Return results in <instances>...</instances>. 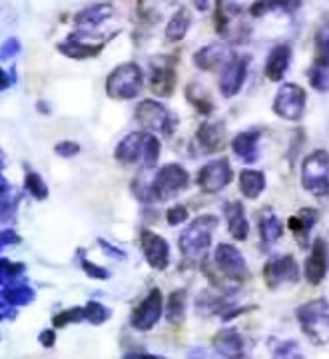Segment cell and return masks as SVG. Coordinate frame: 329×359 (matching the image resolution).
<instances>
[{"mask_svg":"<svg viewBox=\"0 0 329 359\" xmlns=\"http://www.w3.org/2000/svg\"><path fill=\"white\" fill-rule=\"evenodd\" d=\"M200 264L210 285L222 292H231L234 287H240L241 283L248 282L252 276L246 256L241 254L238 245L229 244V242L215 245L212 259H208L206 256Z\"/></svg>","mask_w":329,"mask_h":359,"instance_id":"cell-1","label":"cell"},{"mask_svg":"<svg viewBox=\"0 0 329 359\" xmlns=\"http://www.w3.org/2000/svg\"><path fill=\"white\" fill-rule=\"evenodd\" d=\"M160 154H162V144L158 134L148 130H136L118 142L114 160L122 166L154 168L160 160Z\"/></svg>","mask_w":329,"mask_h":359,"instance_id":"cell-2","label":"cell"},{"mask_svg":"<svg viewBox=\"0 0 329 359\" xmlns=\"http://www.w3.org/2000/svg\"><path fill=\"white\" fill-rule=\"evenodd\" d=\"M217 226H220V219L214 214H202L192 219L177 238V250L184 259L202 262L212 248Z\"/></svg>","mask_w":329,"mask_h":359,"instance_id":"cell-3","label":"cell"},{"mask_svg":"<svg viewBox=\"0 0 329 359\" xmlns=\"http://www.w3.org/2000/svg\"><path fill=\"white\" fill-rule=\"evenodd\" d=\"M214 28L217 36L228 44H246L252 32L243 8L236 0H215Z\"/></svg>","mask_w":329,"mask_h":359,"instance_id":"cell-4","label":"cell"},{"mask_svg":"<svg viewBox=\"0 0 329 359\" xmlns=\"http://www.w3.org/2000/svg\"><path fill=\"white\" fill-rule=\"evenodd\" d=\"M295 320L304 335L314 346L329 344V302L325 297L311 299L295 309Z\"/></svg>","mask_w":329,"mask_h":359,"instance_id":"cell-5","label":"cell"},{"mask_svg":"<svg viewBox=\"0 0 329 359\" xmlns=\"http://www.w3.org/2000/svg\"><path fill=\"white\" fill-rule=\"evenodd\" d=\"M118 32H110V30H84L78 28L72 34H68V39L56 44V48L66 58L72 60H88V58H96L104 46L108 44V40H112Z\"/></svg>","mask_w":329,"mask_h":359,"instance_id":"cell-6","label":"cell"},{"mask_svg":"<svg viewBox=\"0 0 329 359\" xmlns=\"http://www.w3.org/2000/svg\"><path fill=\"white\" fill-rule=\"evenodd\" d=\"M190 186V172L182 164L170 162L152 172L150 180V200L152 204L170 202Z\"/></svg>","mask_w":329,"mask_h":359,"instance_id":"cell-7","label":"cell"},{"mask_svg":"<svg viewBox=\"0 0 329 359\" xmlns=\"http://www.w3.org/2000/svg\"><path fill=\"white\" fill-rule=\"evenodd\" d=\"M144 88V70L136 62L118 65L106 78V94L112 100H134Z\"/></svg>","mask_w":329,"mask_h":359,"instance_id":"cell-8","label":"cell"},{"mask_svg":"<svg viewBox=\"0 0 329 359\" xmlns=\"http://www.w3.org/2000/svg\"><path fill=\"white\" fill-rule=\"evenodd\" d=\"M134 120L142 130H148L154 134L172 136L176 130L177 118L160 100L144 98L134 108Z\"/></svg>","mask_w":329,"mask_h":359,"instance_id":"cell-9","label":"cell"},{"mask_svg":"<svg viewBox=\"0 0 329 359\" xmlns=\"http://www.w3.org/2000/svg\"><path fill=\"white\" fill-rule=\"evenodd\" d=\"M302 188L314 198H325L329 194V152L314 150L302 162Z\"/></svg>","mask_w":329,"mask_h":359,"instance_id":"cell-10","label":"cell"},{"mask_svg":"<svg viewBox=\"0 0 329 359\" xmlns=\"http://www.w3.org/2000/svg\"><path fill=\"white\" fill-rule=\"evenodd\" d=\"M305 106H307V92L304 86L295 82H283L276 92L271 110L286 122H300L305 114Z\"/></svg>","mask_w":329,"mask_h":359,"instance_id":"cell-11","label":"cell"},{"mask_svg":"<svg viewBox=\"0 0 329 359\" xmlns=\"http://www.w3.org/2000/svg\"><path fill=\"white\" fill-rule=\"evenodd\" d=\"M177 84L176 58L170 54L154 56L148 60V86L156 96L170 98Z\"/></svg>","mask_w":329,"mask_h":359,"instance_id":"cell-12","label":"cell"},{"mask_svg":"<svg viewBox=\"0 0 329 359\" xmlns=\"http://www.w3.org/2000/svg\"><path fill=\"white\" fill-rule=\"evenodd\" d=\"M262 276H264L267 290H281V287H290L300 282L302 269L295 257L291 254H283V256L269 257Z\"/></svg>","mask_w":329,"mask_h":359,"instance_id":"cell-13","label":"cell"},{"mask_svg":"<svg viewBox=\"0 0 329 359\" xmlns=\"http://www.w3.org/2000/svg\"><path fill=\"white\" fill-rule=\"evenodd\" d=\"M166 313V302L164 294L160 287H152L148 295L140 302L138 306L134 308L132 316H130V325L136 330V332H150L154 330L162 316Z\"/></svg>","mask_w":329,"mask_h":359,"instance_id":"cell-14","label":"cell"},{"mask_svg":"<svg viewBox=\"0 0 329 359\" xmlns=\"http://www.w3.org/2000/svg\"><path fill=\"white\" fill-rule=\"evenodd\" d=\"M231 180H234V170H231L229 160L228 158H217V160H212V162L203 164L198 170L196 184H198V188L203 194L214 196V194L224 192L231 184Z\"/></svg>","mask_w":329,"mask_h":359,"instance_id":"cell-15","label":"cell"},{"mask_svg":"<svg viewBox=\"0 0 329 359\" xmlns=\"http://www.w3.org/2000/svg\"><path fill=\"white\" fill-rule=\"evenodd\" d=\"M250 54H234L228 60V65L220 70V80H217V88L222 92L224 98H234L238 96L248 80L250 72Z\"/></svg>","mask_w":329,"mask_h":359,"instance_id":"cell-16","label":"cell"},{"mask_svg":"<svg viewBox=\"0 0 329 359\" xmlns=\"http://www.w3.org/2000/svg\"><path fill=\"white\" fill-rule=\"evenodd\" d=\"M140 248L146 264L156 271H166L170 266V244L164 236L154 230L140 231Z\"/></svg>","mask_w":329,"mask_h":359,"instance_id":"cell-17","label":"cell"},{"mask_svg":"<svg viewBox=\"0 0 329 359\" xmlns=\"http://www.w3.org/2000/svg\"><path fill=\"white\" fill-rule=\"evenodd\" d=\"M329 273V242L325 238H316L309 245V256L305 257L304 278L309 285H319Z\"/></svg>","mask_w":329,"mask_h":359,"instance_id":"cell-18","label":"cell"},{"mask_svg":"<svg viewBox=\"0 0 329 359\" xmlns=\"http://www.w3.org/2000/svg\"><path fill=\"white\" fill-rule=\"evenodd\" d=\"M231 56H234V52L228 46V42H210V44H203L194 52L192 60H194V66L198 70L214 72V70H222L228 65Z\"/></svg>","mask_w":329,"mask_h":359,"instance_id":"cell-19","label":"cell"},{"mask_svg":"<svg viewBox=\"0 0 329 359\" xmlns=\"http://www.w3.org/2000/svg\"><path fill=\"white\" fill-rule=\"evenodd\" d=\"M116 16H118V11L112 2H94L76 13L74 25L84 30H106V25L112 22Z\"/></svg>","mask_w":329,"mask_h":359,"instance_id":"cell-20","label":"cell"},{"mask_svg":"<svg viewBox=\"0 0 329 359\" xmlns=\"http://www.w3.org/2000/svg\"><path fill=\"white\" fill-rule=\"evenodd\" d=\"M212 349H214L217 358L241 359L248 355V341H246V337L238 330L226 327V330H220L214 335Z\"/></svg>","mask_w":329,"mask_h":359,"instance_id":"cell-21","label":"cell"},{"mask_svg":"<svg viewBox=\"0 0 329 359\" xmlns=\"http://www.w3.org/2000/svg\"><path fill=\"white\" fill-rule=\"evenodd\" d=\"M226 126L222 122H212V120H206L202 122L198 130H196V148L202 152V154H217L224 150L226 146Z\"/></svg>","mask_w":329,"mask_h":359,"instance_id":"cell-22","label":"cell"},{"mask_svg":"<svg viewBox=\"0 0 329 359\" xmlns=\"http://www.w3.org/2000/svg\"><path fill=\"white\" fill-rule=\"evenodd\" d=\"M291 58H293L291 44H288V42L276 44L271 50L267 52L266 66H264V74H266L267 80L274 84H279L286 78V74L290 72Z\"/></svg>","mask_w":329,"mask_h":359,"instance_id":"cell-23","label":"cell"},{"mask_svg":"<svg viewBox=\"0 0 329 359\" xmlns=\"http://www.w3.org/2000/svg\"><path fill=\"white\" fill-rule=\"evenodd\" d=\"M319 219V210L314 205H304L300 208L293 216L288 219V230L293 233L300 248H309V238Z\"/></svg>","mask_w":329,"mask_h":359,"instance_id":"cell-24","label":"cell"},{"mask_svg":"<svg viewBox=\"0 0 329 359\" xmlns=\"http://www.w3.org/2000/svg\"><path fill=\"white\" fill-rule=\"evenodd\" d=\"M260 140H262V130H243L234 136V140L229 142V148L241 164L250 166L260 160Z\"/></svg>","mask_w":329,"mask_h":359,"instance_id":"cell-25","label":"cell"},{"mask_svg":"<svg viewBox=\"0 0 329 359\" xmlns=\"http://www.w3.org/2000/svg\"><path fill=\"white\" fill-rule=\"evenodd\" d=\"M231 304H236L231 297V292H222L217 287H212V290H203L202 294H198L194 308L203 318H212V316H222Z\"/></svg>","mask_w":329,"mask_h":359,"instance_id":"cell-26","label":"cell"},{"mask_svg":"<svg viewBox=\"0 0 329 359\" xmlns=\"http://www.w3.org/2000/svg\"><path fill=\"white\" fill-rule=\"evenodd\" d=\"M138 16L148 25L170 20L182 8L180 0H138Z\"/></svg>","mask_w":329,"mask_h":359,"instance_id":"cell-27","label":"cell"},{"mask_svg":"<svg viewBox=\"0 0 329 359\" xmlns=\"http://www.w3.org/2000/svg\"><path fill=\"white\" fill-rule=\"evenodd\" d=\"M224 218L228 224V233L236 242H246L250 236V219L246 214V208L238 200H229L222 205Z\"/></svg>","mask_w":329,"mask_h":359,"instance_id":"cell-28","label":"cell"},{"mask_svg":"<svg viewBox=\"0 0 329 359\" xmlns=\"http://www.w3.org/2000/svg\"><path fill=\"white\" fill-rule=\"evenodd\" d=\"M257 231H260L262 244L266 245V248L278 244L279 240H281V236H283V231H286L283 222L279 219L278 214L269 205L257 214Z\"/></svg>","mask_w":329,"mask_h":359,"instance_id":"cell-29","label":"cell"},{"mask_svg":"<svg viewBox=\"0 0 329 359\" xmlns=\"http://www.w3.org/2000/svg\"><path fill=\"white\" fill-rule=\"evenodd\" d=\"M238 186H240V192L246 200H257L266 192V174L255 168H243L238 176Z\"/></svg>","mask_w":329,"mask_h":359,"instance_id":"cell-30","label":"cell"},{"mask_svg":"<svg viewBox=\"0 0 329 359\" xmlns=\"http://www.w3.org/2000/svg\"><path fill=\"white\" fill-rule=\"evenodd\" d=\"M0 297H2V302L11 304L14 308H25V306H30L36 299V290L30 287L22 280V282L0 285Z\"/></svg>","mask_w":329,"mask_h":359,"instance_id":"cell-31","label":"cell"},{"mask_svg":"<svg viewBox=\"0 0 329 359\" xmlns=\"http://www.w3.org/2000/svg\"><path fill=\"white\" fill-rule=\"evenodd\" d=\"M302 6V0H253L250 6L252 18H264L269 13H295Z\"/></svg>","mask_w":329,"mask_h":359,"instance_id":"cell-32","label":"cell"},{"mask_svg":"<svg viewBox=\"0 0 329 359\" xmlns=\"http://www.w3.org/2000/svg\"><path fill=\"white\" fill-rule=\"evenodd\" d=\"M192 26V14L190 11L186 8V6H182L180 11H177L170 20H168V25H166V32L164 36L168 42H182V40L186 39V34H188V30H190Z\"/></svg>","mask_w":329,"mask_h":359,"instance_id":"cell-33","label":"cell"},{"mask_svg":"<svg viewBox=\"0 0 329 359\" xmlns=\"http://www.w3.org/2000/svg\"><path fill=\"white\" fill-rule=\"evenodd\" d=\"M186 100L190 104L192 108L202 116H210L214 112V100H212V94L208 90L203 88L202 84H196V82H190L186 86Z\"/></svg>","mask_w":329,"mask_h":359,"instance_id":"cell-34","label":"cell"},{"mask_svg":"<svg viewBox=\"0 0 329 359\" xmlns=\"http://www.w3.org/2000/svg\"><path fill=\"white\" fill-rule=\"evenodd\" d=\"M186 311H188V292L174 290L166 302V320L170 323H184Z\"/></svg>","mask_w":329,"mask_h":359,"instance_id":"cell-35","label":"cell"},{"mask_svg":"<svg viewBox=\"0 0 329 359\" xmlns=\"http://www.w3.org/2000/svg\"><path fill=\"white\" fill-rule=\"evenodd\" d=\"M25 190L36 202H44V200H48V196H51V190H48V184L44 182V178L40 176L39 172H34V170H28L25 176Z\"/></svg>","mask_w":329,"mask_h":359,"instance_id":"cell-36","label":"cell"},{"mask_svg":"<svg viewBox=\"0 0 329 359\" xmlns=\"http://www.w3.org/2000/svg\"><path fill=\"white\" fill-rule=\"evenodd\" d=\"M26 264L22 262H11L8 257H2L0 262V285H8L25 280Z\"/></svg>","mask_w":329,"mask_h":359,"instance_id":"cell-37","label":"cell"},{"mask_svg":"<svg viewBox=\"0 0 329 359\" xmlns=\"http://www.w3.org/2000/svg\"><path fill=\"white\" fill-rule=\"evenodd\" d=\"M314 44H316V60H314V65L329 66V22L317 28Z\"/></svg>","mask_w":329,"mask_h":359,"instance_id":"cell-38","label":"cell"},{"mask_svg":"<svg viewBox=\"0 0 329 359\" xmlns=\"http://www.w3.org/2000/svg\"><path fill=\"white\" fill-rule=\"evenodd\" d=\"M18 202H20V196L13 194L8 180L2 176V190H0V216H2L4 222L11 218L14 212H16V205H18Z\"/></svg>","mask_w":329,"mask_h":359,"instance_id":"cell-39","label":"cell"},{"mask_svg":"<svg viewBox=\"0 0 329 359\" xmlns=\"http://www.w3.org/2000/svg\"><path fill=\"white\" fill-rule=\"evenodd\" d=\"M307 82L309 86L319 92V94H328L329 92V66L314 65L307 70Z\"/></svg>","mask_w":329,"mask_h":359,"instance_id":"cell-40","label":"cell"},{"mask_svg":"<svg viewBox=\"0 0 329 359\" xmlns=\"http://www.w3.org/2000/svg\"><path fill=\"white\" fill-rule=\"evenodd\" d=\"M84 311H86V323L90 325H104L112 318V309L106 308L102 302H94V299L84 306Z\"/></svg>","mask_w":329,"mask_h":359,"instance_id":"cell-41","label":"cell"},{"mask_svg":"<svg viewBox=\"0 0 329 359\" xmlns=\"http://www.w3.org/2000/svg\"><path fill=\"white\" fill-rule=\"evenodd\" d=\"M86 321V311H84V306H74V308H68L56 313L52 318V325L54 327H66V325H72V323H84Z\"/></svg>","mask_w":329,"mask_h":359,"instance_id":"cell-42","label":"cell"},{"mask_svg":"<svg viewBox=\"0 0 329 359\" xmlns=\"http://www.w3.org/2000/svg\"><path fill=\"white\" fill-rule=\"evenodd\" d=\"M271 355L278 359H302L305 358L304 351L300 349L297 341L293 339H286V341H279L276 346L271 347Z\"/></svg>","mask_w":329,"mask_h":359,"instance_id":"cell-43","label":"cell"},{"mask_svg":"<svg viewBox=\"0 0 329 359\" xmlns=\"http://www.w3.org/2000/svg\"><path fill=\"white\" fill-rule=\"evenodd\" d=\"M80 268H82V271H84L88 278L98 280V282H106V280H110V276H112L106 268H102L98 264L90 262L88 257H82V259H80Z\"/></svg>","mask_w":329,"mask_h":359,"instance_id":"cell-44","label":"cell"},{"mask_svg":"<svg viewBox=\"0 0 329 359\" xmlns=\"http://www.w3.org/2000/svg\"><path fill=\"white\" fill-rule=\"evenodd\" d=\"M190 219V212H188V208L182 204L172 205V208H168V212H166V222H168V226H182V224H186Z\"/></svg>","mask_w":329,"mask_h":359,"instance_id":"cell-45","label":"cell"},{"mask_svg":"<svg viewBox=\"0 0 329 359\" xmlns=\"http://www.w3.org/2000/svg\"><path fill=\"white\" fill-rule=\"evenodd\" d=\"M20 50H22L20 40L11 36V39L4 40V42H2V46H0V60H2V62H8V60L16 58V56L20 54Z\"/></svg>","mask_w":329,"mask_h":359,"instance_id":"cell-46","label":"cell"},{"mask_svg":"<svg viewBox=\"0 0 329 359\" xmlns=\"http://www.w3.org/2000/svg\"><path fill=\"white\" fill-rule=\"evenodd\" d=\"M82 152V148H80V144L74 140H62L58 142L56 146H54V154L60 156V158H74V156H78Z\"/></svg>","mask_w":329,"mask_h":359,"instance_id":"cell-47","label":"cell"},{"mask_svg":"<svg viewBox=\"0 0 329 359\" xmlns=\"http://www.w3.org/2000/svg\"><path fill=\"white\" fill-rule=\"evenodd\" d=\"M22 242V238H20V233L13 228H4V230L0 231V248L2 250H6L8 245H16Z\"/></svg>","mask_w":329,"mask_h":359,"instance_id":"cell-48","label":"cell"},{"mask_svg":"<svg viewBox=\"0 0 329 359\" xmlns=\"http://www.w3.org/2000/svg\"><path fill=\"white\" fill-rule=\"evenodd\" d=\"M98 244H100L102 250H104V252H106V254H108L110 257H116V259H120V262H122V259H126V254H124V252H122L120 248H116V245L108 244V242H106L104 238H98Z\"/></svg>","mask_w":329,"mask_h":359,"instance_id":"cell-49","label":"cell"},{"mask_svg":"<svg viewBox=\"0 0 329 359\" xmlns=\"http://www.w3.org/2000/svg\"><path fill=\"white\" fill-rule=\"evenodd\" d=\"M2 74H4V82H2V86H0V88H2V92H6V90L11 88L13 84H16V82H18V72H16V66L6 68Z\"/></svg>","mask_w":329,"mask_h":359,"instance_id":"cell-50","label":"cell"},{"mask_svg":"<svg viewBox=\"0 0 329 359\" xmlns=\"http://www.w3.org/2000/svg\"><path fill=\"white\" fill-rule=\"evenodd\" d=\"M39 344L44 347V349H52L54 344H56V332H54V330H44V332H40Z\"/></svg>","mask_w":329,"mask_h":359,"instance_id":"cell-51","label":"cell"},{"mask_svg":"<svg viewBox=\"0 0 329 359\" xmlns=\"http://www.w3.org/2000/svg\"><path fill=\"white\" fill-rule=\"evenodd\" d=\"M16 316H18V308H14L11 304H6V302L0 304V320L13 321L16 320Z\"/></svg>","mask_w":329,"mask_h":359,"instance_id":"cell-52","label":"cell"},{"mask_svg":"<svg viewBox=\"0 0 329 359\" xmlns=\"http://www.w3.org/2000/svg\"><path fill=\"white\" fill-rule=\"evenodd\" d=\"M124 358L128 359H142V358H150V359H164V355H156V353H148V351H128L124 353Z\"/></svg>","mask_w":329,"mask_h":359,"instance_id":"cell-53","label":"cell"},{"mask_svg":"<svg viewBox=\"0 0 329 359\" xmlns=\"http://www.w3.org/2000/svg\"><path fill=\"white\" fill-rule=\"evenodd\" d=\"M190 2L198 13H208V8H210V0H190Z\"/></svg>","mask_w":329,"mask_h":359,"instance_id":"cell-54","label":"cell"},{"mask_svg":"<svg viewBox=\"0 0 329 359\" xmlns=\"http://www.w3.org/2000/svg\"><path fill=\"white\" fill-rule=\"evenodd\" d=\"M36 110H39L40 114H51V104L48 102H44V100H40L39 104H36Z\"/></svg>","mask_w":329,"mask_h":359,"instance_id":"cell-55","label":"cell"}]
</instances>
